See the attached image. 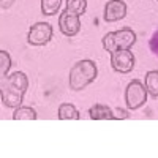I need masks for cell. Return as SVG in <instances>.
Here are the masks:
<instances>
[{
    "mask_svg": "<svg viewBox=\"0 0 158 158\" xmlns=\"http://www.w3.org/2000/svg\"><path fill=\"white\" fill-rule=\"evenodd\" d=\"M29 89V79L22 71H15L13 74L2 79V85H0V95H2V103L6 108L16 109L19 108L24 95Z\"/></svg>",
    "mask_w": 158,
    "mask_h": 158,
    "instance_id": "1",
    "label": "cell"
},
{
    "mask_svg": "<svg viewBox=\"0 0 158 158\" xmlns=\"http://www.w3.org/2000/svg\"><path fill=\"white\" fill-rule=\"evenodd\" d=\"M98 76V68H97V63L94 60H79L76 62L71 70H70V76H68V85L71 90L77 92V90H82L85 89L89 84H92L97 79Z\"/></svg>",
    "mask_w": 158,
    "mask_h": 158,
    "instance_id": "2",
    "label": "cell"
},
{
    "mask_svg": "<svg viewBox=\"0 0 158 158\" xmlns=\"http://www.w3.org/2000/svg\"><path fill=\"white\" fill-rule=\"evenodd\" d=\"M135 43H136V33L128 27H123L115 32H109L103 38V48L109 54H112L115 51L131 49V46Z\"/></svg>",
    "mask_w": 158,
    "mask_h": 158,
    "instance_id": "3",
    "label": "cell"
},
{
    "mask_svg": "<svg viewBox=\"0 0 158 158\" xmlns=\"http://www.w3.org/2000/svg\"><path fill=\"white\" fill-rule=\"evenodd\" d=\"M147 101V89L141 81L133 79L125 89V103L128 109H139Z\"/></svg>",
    "mask_w": 158,
    "mask_h": 158,
    "instance_id": "4",
    "label": "cell"
},
{
    "mask_svg": "<svg viewBox=\"0 0 158 158\" xmlns=\"http://www.w3.org/2000/svg\"><path fill=\"white\" fill-rule=\"evenodd\" d=\"M135 63H136V59L130 49L115 51L111 54V67L117 73H122V74L130 73L135 68Z\"/></svg>",
    "mask_w": 158,
    "mask_h": 158,
    "instance_id": "5",
    "label": "cell"
},
{
    "mask_svg": "<svg viewBox=\"0 0 158 158\" xmlns=\"http://www.w3.org/2000/svg\"><path fill=\"white\" fill-rule=\"evenodd\" d=\"M52 33H54V30H52V25L48 24V22H36L33 24L30 30H29V43L32 46H44L51 41L52 38Z\"/></svg>",
    "mask_w": 158,
    "mask_h": 158,
    "instance_id": "6",
    "label": "cell"
},
{
    "mask_svg": "<svg viewBox=\"0 0 158 158\" xmlns=\"http://www.w3.org/2000/svg\"><path fill=\"white\" fill-rule=\"evenodd\" d=\"M81 16L73 15L70 11H62L59 16V29L65 36H74L81 30Z\"/></svg>",
    "mask_w": 158,
    "mask_h": 158,
    "instance_id": "7",
    "label": "cell"
},
{
    "mask_svg": "<svg viewBox=\"0 0 158 158\" xmlns=\"http://www.w3.org/2000/svg\"><path fill=\"white\" fill-rule=\"evenodd\" d=\"M127 16V3L123 0H109L104 6L103 19L106 22H115Z\"/></svg>",
    "mask_w": 158,
    "mask_h": 158,
    "instance_id": "8",
    "label": "cell"
},
{
    "mask_svg": "<svg viewBox=\"0 0 158 158\" xmlns=\"http://www.w3.org/2000/svg\"><path fill=\"white\" fill-rule=\"evenodd\" d=\"M89 115L92 120H114L117 118V115L112 114V109L106 104H94L89 109Z\"/></svg>",
    "mask_w": 158,
    "mask_h": 158,
    "instance_id": "9",
    "label": "cell"
},
{
    "mask_svg": "<svg viewBox=\"0 0 158 158\" xmlns=\"http://www.w3.org/2000/svg\"><path fill=\"white\" fill-rule=\"evenodd\" d=\"M146 89L147 94L152 98H158V71L152 70L149 73H146Z\"/></svg>",
    "mask_w": 158,
    "mask_h": 158,
    "instance_id": "10",
    "label": "cell"
},
{
    "mask_svg": "<svg viewBox=\"0 0 158 158\" xmlns=\"http://www.w3.org/2000/svg\"><path fill=\"white\" fill-rule=\"evenodd\" d=\"M59 118L60 120H77L79 118V111L73 106L71 103H63L59 108Z\"/></svg>",
    "mask_w": 158,
    "mask_h": 158,
    "instance_id": "11",
    "label": "cell"
},
{
    "mask_svg": "<svg viewBox=\"0 0 158 158\" xmlns=\"http://www.w3.org/2000/svg\"><path fill=\"white\" fill-rule=\"evenodd\" d=\"M15 120H35L36 118V112L35 109L29 108V106H19L16 108L15 114H13Z\"/></svg>",
    "mask_w": 158,
    "mask_h": 158,
    "instance_id": "12",
    "label": "cell"
},
{
    "mask_svg": "<svg viewBox=\"0 0 158 158\" xmlns=\"http://www.w3.org/2000/svg\"><path fill=\"white\" fill-rule=\"evenodd\" d=\"M87 10V0H67V11L82 16Z\"/></svg>",
    "mask_w": 158,
    "mask_h": 158,
    "instance_id": "13",
    "label": "cell"
},
{
    "mask_svg": "<svg viewBox=\"0 0 158 158\" xmlns=\"http://www.w3.org/2000/svg\"><path fill=\"white\" fill-rule=\"evenodd\" d=\"M62 0H41V13L46 16H54L60 10Z\"/></svg>",
    "mask_w": 158,
    "mask_h": 158,
    "instance_id": "14",
    "label": "cell"
},
{
    "mask_svg": "<svg viewBox=\"0 0 158 158\" xmlns=\"http://www.w3.org/2000/svg\"><path fill=\"white\" fill-rule=\"evenodd\" d=\"M11 68V57L6 51H0V74H2V79L8 76V71Z\"/></svg>",
    "mask_w": 158,
    "mask_h": 158,
    "instance_id": "15",
    "label": "cell"
},
{
    "mask_svg": "<svg viewBox=\"0 0 158 158\" xmlns=\"http://www.w3.org/2000/svg\"><path fill=\"white\" fill-rule=\"evenodd\" d=\"M149 48H150V51H152V54L158 57V30L153 32L150 41H149Z\"/></svg>",
    "mask_w": 158,
    "mask_h": 158,
    "instance_id": "16",
    "label": "cell"
},
{
    "mask_svg": "<svg viewBox=\"0 0 158 158\" xmlns=\"http://www.w3.org/2000/svg\"><path fill=\"white\" fill-rule=\"evenodd\" d=\"M13 3H15V0H0V6H2V10H8Z\"/></svg>",
    "mask_w": 158,
    "mask_h": 158,
    "instance_id": "17",
    "label": "cell"
},
{
    "mask_svg": "<svg viewBox=\"0 0 158 158\" xmlns=\"http://www.w3.org/2000/svg\"><path fill=\"white\" fill-rule=\"evenodd\" d=\"M128 112L123 111V109H117V118H128Z\"/></svg>",
    "mask_w": 158,
    "mask_h": 158,
    "instance_id": "18",
    "label": "cell"
}]
</instances>
